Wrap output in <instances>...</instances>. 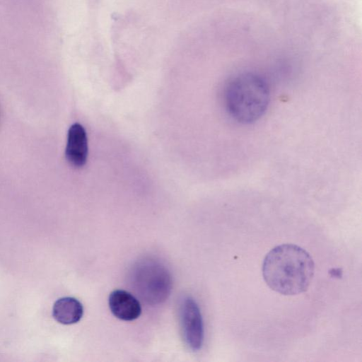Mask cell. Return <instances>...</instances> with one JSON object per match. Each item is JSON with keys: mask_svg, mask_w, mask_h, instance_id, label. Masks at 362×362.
<instances>
[{"mask_svg": "<svg viewBox=\"0 0 362 362\" xmlns=\"http://www.w3.org/2000/svg\"><path fill=\"white\" fill-rule=\"evenodd\" d=\"M315 264L310 254L293 244H281L265 256L262 276L273 291L286 296L305 291L313 277Z\"/></svg>", "mask_w": 362, "mask_h": 362, "instance_id": "obj_1", "label": "cell"}, {"mask_svg": "<svg viewBox=\"0 0 362 362\" xmlns=\"http://www.w3.org/2000/svg\"><path fill=\"white\" fill-rule=\"evenodd\" d=\"M179 320L182 339L192 351L199 350L204 342V325L200 310L190 296H183L179 303Z\"/></svg>", "mask_w": 362, "mask_h": 362, "instance_id": "obj_4", "label": "cell"}, {"mask_svg": "<svg viewBox=\"0 0 362 362\" xmlns=\"http://www.w3.org/2000/svg\"><path fill=\"white\" fill-rule=\"evenodd\" d=\"M65 155L68 162L76 168L83 167L86 163L88 139L84 128L78 123L69 129Z\"/></svg>", "mask_w": 362, "mask_h": 362, "instance_id": "obj_5", "label": "cell"}, {"mask_svg": "<svg viewBox=\"0 0 362 362\" xmlns=\"http://www.w3.org/2000/svg\"><path fill=\"white\" fill-rule=\"evenodd\" d=\"M108 302L112 313L119 320L132 321L141 315L139 301L127 291H113L110 294Z\"/></svg>", "mask_w": 362, "mask_h": 362, "instance_id": "obj_6", "label": "cell"}, {"mask_svg": "<svg viewBox=\"0 0 362 362\" xmlns=\"http://www.w3.org/2000/svg\"><path fill=\"white\" fill-rule=\"evenodd\" d=\"M83 315L82 304L72 297L58 299L53 305L52 315L59 323L71 325L78 322Z\"/></svg>", "mask_w": 362, "mask_h": 362, "instance_id": "obj_7", "label": "cell"}, {"mask_svg": "<svg viewBox=\"0 0 362 362\" xmlns=\"http://www.w3.org/2000/svg\"><path fill=\"white\" fill-rule=\"evenodd\" d=\"M129 277L137 296L149 305L162 303L170 295V274L166 267L156 259H144L137 262Z\"/></svg>", "mask_w": 362, "mask_h": 362, "instance_id": "obj_3", "label": "cell"}, {"mask_svg": "<svg viewBox=\"0 0 362 362\" xmlns=\"http://www.w3.org/2000/svg\"><path fill=\"white\" fill-rule=\"evenodd\" d=\"M270 90L267 82L254 73H243L230 78L223 90L228 115L237 122L249 124L259 119L267 110Z\"/></svg>", "mask_w": 362, "mask_h": 362, "instance_id": "obj_2", "label": "cell"}]
</instances>
